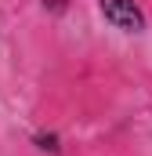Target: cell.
<instances>
[{"label":"cell","mask_w":152,"mask_h":156,"mask_svg":"<svg viewBox=\"0 0 152 156\" xmlns=\"http://www.w3.org/2000/svg\"><path fill=\"white\" fill-rule=\"evenodd\" d=\"M102 15L116 29H127V33H141L145 29V18L134 7V0H102Z\"/></svg>","instance_id":"1"},{"label":"cell","mask_w":152,"mask_h":156,"mask_svg":"<svg viewBox=\"0 0 152 156\" xmlns=\"http://www.w3.org/2000/svg\"><path fill=\"white\" fill-rule=\"evenodd\" d=\"M36 142H40V149H51V153L58 149V138H54V134H40Z\"/></svg>","instance_id":"2"},{"label":"cell","mask_w":152,"mask_h":156,"mask_svg":"<svg viewBox=\"0 0 152 156\" xmlns=\"http://www.w3.org/2000/svg\"><path fill=\"white\" fill-rule=\"evenodd\" d=\"M43 4H51V7H54V11H62V7H65V4H62V0H43Z\"/></svg>","instance_id":"3"}]
</instances>
